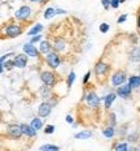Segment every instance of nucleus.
<instances>
[{
  "instance_id": "obj_1",
  "label": "nucleus",
  "mask_w": 140,
  "mask_h": 151,
  "mask_svg": "<svg viewBox=\"0 0 140 151\" xmlns=\"http://www.w3.org/2000/svg\"><path fill=\"white\" fill-rule=\"evenodd\" d=\"M46 60H47V62H48V65H49V67H51V68H53V69L58 68L60 62H61L60 57L57 56L56 54H53V52H49V54H47Z\"/></svg>"
},
{
  "instance_id": "obj_2",
  "label": "nucleus",
  "mask_w": 140,
  "mask_h": 151,
  "mask_svg": "<svg viewBox=\"0 0 140 151\" xmlns=\"http://www.w3.org/2000/svg\"><path fill=\"white\" fill-rule=\"evenodd\" d=\"M124 82H126V74H124V72L118 70V72L114 73L113 77H111V83H113L114 86H121V85H123Z\"/></svg>"
},
{
  "instance_id": "obj_3",
  "label": "nucleus",
  "mask_w": 140,
  "mask_h": 151,
  "mask_svg": "<svg viewBox=\"0 0 140 151\" xmlns=\"http://www.w3.org/2000/svg\"><path fill=\"white\" fill-rule=\"evenodd\" d=\"M31 14V9L30 7H27V5H23V7H21L20 9L16 12V18H18V20H26V18H29Z\"/></svg>"
},
{
  "instance_id": "obj_4",
  "label": "nucleus",
  "mask_w": 140,
  "mask_h": 151,
  "mask_svg": "<svg viewBox=\"0 0 140 151\" xmlns=\"http://www.w3.org/2000/svg\"><path fill=\"white\" fill-rule=\"evenodd\" d=\"M8 134L12 138H14V139L16 138H20L23 134L22 129H21V125H9L8 126Z\"/></svg>"
},
{
  "instance_id": "obj_5",
  "label": "nucleus",
  "mask_w": 140,
  "mask_h": 151,
  "mask_svg": "<svg viewBox=\"0 0 140 151\" xmlns=\"http://www.w3.org/2000/svg\"><path fill=\"white\" fill-rule=\"evenodd\" d=\"M21 33H22V30H21V27L18 25H9L5 27V34L8 36H10V38H14V36L20 35Z\"/></svg>"
},
{
  "instance_id": "obj_6",
  "label": "nucleus",
  "mask_w": 140,
  "mask_h": 151,
  "mask_svg": "<svg viewBox=\"0 0 140 151\" xmlns=\"http://www.w3.org/2000/svg\"><path fill=\"white\" fill-rule=\"evenodd\" d=\"M86 102H87V104L90 107H97L99 103H100V99L96 95V93L91 91V93H88L87 95H86Z\"/></svg>"
},
{
  "instance_id": "obj_7",
  "label": "nucleus",
  "mask_w": 140,
  "mask_h": 151,
  "mask_svg": "<svg viewBox=\"0 0 140 151\" xmlns=\"http://www.w3.org/2000/svg\"><path fill=\"white\" fill-rule=\"evenodd\" d=\"M40 78H41V81H43V83L44 85H48V86H52L54 83V76H53V73L52 72H43L40 74Z\"/></svg>"
},
{
  "instance_id": "obj_8",
  "label": "nucleus",
  "mask_w": 140,
  "mask_h": 151,
  "mask_svg": "<svg viewBox=\"0 0 140 151\" xmlns=\"http://www.w3.org/2000/svg\"><path fill=\"white\" fill-rule=\"evenodd\" d=\"M51 104H48V103H41L40 106H39V108H38V115L40 117H47V116H49L51 115Z\"/></svg>"
},
{
  "instance_id": "obj_9",
  "label": "nucleus",
  "mask_w": 140,
  "mask_h": 151,
  "mask_svg": "<svg viewBox=\"0 0 140 151\" xmlns=\"http://www.w3.org/2000/svg\"><path fill=\"white\" fill-rule=\"evenodd\" d=\"M130 94H131V87H130V85L127 83V85H121L119 86V89H117V95H119L121 98H128Z\"/></svg>"
},
{
  "instance_id": "obj_10",
  "label": "nucleus",
  "mask_w": 140,
  "mask_h": 151,
  "mask_svg": "<svg viewBox=\"0 0 140 151\" xmlns=\"http://www.w3.org/2000/svg\"><path fill=\"white\" fill-rule=\"evenodd\" d=\"M23 52H25L27 56H30V57H36L39 55L38 49L33 46V43H26L25 46H23Z\"/></svg>"
},
{
  "instance_id": "obj_11",
  "label": "nucleus",
  "mask_w": 140,
  "mask_h": 151,
  "mask_svg": "<svg viewBox=\"0 0 140 151\" xmlns=\"http://www.w3.org/2000/svg\"><path fill=\"white\" fill-rule=\"evenodd\" d=\"M21 129H22V133L25 135H27V137H34V135L36 134V129H34L33 126L27 124H21Z\"/></svg>"
},
{
  "instance_id": "obj_12",
  "label": "nucleus",
  "mask_w": 140,
  "mask_h": 151,
  "mask_svg": "<svg viewBox=\"0 0 140 151\" xmlns=\"http://www.w3.org/2000/svg\"><path fill=\"white\" fill-rule=\"evenodd\" d=\"M14 62L17 68H25L26 64H27V57L25 55H17L14 57Z\"/></svg>"
},
{
  "instance_id": "obj_13",
  "label": "nucleus",
  "mask_w": 140,
  "mask_h": 151,
  "mask_svg": "<svg viewBox=\"0 0 140 151\" xmlns=\"http://www.w3.org/2000/svg\"><path fill=\"white\" fill-rule=\"evenodd\" d=\"M109 70V67L106 64H104V62H97L96 64V67H95V72H96V74L97 76H103V74H105L106 72Z\"/></svg>"
},
{
  "instance_id": "obj_14",
  "label": "nucleus",
  "mask_w": 140,
  "mask_h": 151,
  "mask_svg": "<svg viewBox=\"0 0 140 151\" xmlns=\"http://www.w3.org/2000/svg\"><path fill=\"white\" fill-rule=\"evenodd\" d=\"M91 137H92V132H90V130H82L74 135L75 139H88Z\"/></svg>"
},
{
  "instance_id": "obj_15",
  "label": "nucleus",
  "mask_w": 140,
  "mask_h": 151,
  "mask_svg": "<svg viewBox=\"0 0 140 151\" xmlns=\"http://www.w3.org/2000/svg\"><path fill=\"white\" fill-rule=\"evenodd\" d=\"M128 85L131 89H135V87H139L140 86V77L137 76H132V77L128 78Z\"/></svg>"
},
{
  "instance_id": "obj_16",
  "label": "nucleus",
  "mask_w": 140,
  "mask_h": 151,
  "mask_svg": "<svg viewBox=\"0 0 140 151\" xmlns=\"http://www.w3.org/2000/svg\"><path fill=\"white\" fill-rule=\"evenodd\" d=\"M114 99H116V94L114 93H110L105 96V99H104V102H105V108H110V106L113 104Z\"/></svg>"
},
{
  "instance_id": "obj_17",
  "label": "nucleus",
  "mask_w": 140,
  "mask_h": 151,
  "mask_svg": "<svg viewBox=\"0 0 140 151\" xmlns=\"http://www.w3.org/2000/svg\"><path fill=\"white\" fill-rule=\"evenodd\" d=\"M31 126H33L34 129H36V130L41 129V126H43V120L39 119V117L33 119V120H31Z\"/></svg>"
},
{
  "instance_id": "obj_18",
  "label": "nucleus",
  "mask_w": 140,
  "mask_h": 151,
  "mask_svg": "<svg viewBox=\"0 0 140 151\" xmlns=\"http://www.w3.org/2000/svg\"><path fill=\"white\" fill-rule=\"evenodd\" d=\"M49 49H51V44L48 40H43L40 43V52L41 54H49Z\"/></svg>"
},
{
  "instance_id": "obj_19",
  "label": "nucleus",
  "mask_w": 140,
  "mask_h": 151,
  "mask_svg": "<svg viewBox=\"0 0 140 151\" xmlns=\"http://www.w3.org/2000/svg\"><path fill=\"white\" fill-rule=\"evenodd\" d=\"M41 30H43V26H41L40 23H38V25H35L33 29H30L27 34L29 35H36V34H39Z\"/></svg>"
},
{
  "instance_id": "obj_20",
  "label": "nucleus",
  "mask_w": 140,
  "mask_h": 151,
  "mask_svg": "<svg viewBox=\"0 0 140 151\" xmlns=\"http://www.w3.org/2000/svg\"><path fill=\"white\" fill-rule=\"evenodd\" d=\"M16 67V62H14V60L13 61H7V62H1V73L4 72V69L7 68V69H13V68Z\"/></svg>"
},
{
  "instance_id": "obj_21",
  "label": "nucleus",
  "mask_w": 140,
  "mask_h": 151,
  "mask_svg": "<svg viewBox=\"0 0 140 151\" xmlns=\"http://www.w3.org/2000/svg\"><path fill=\"white\" fill-rule=\"evenodd\" d=\"M54 14H56V10H54L53 8H47L46 12H44V18H46V20H49V18H52Z\"/></svg>"
},
{
  "instance_id": "obj_22",
  "label": "nucleus",
  "mask_w": 140,
  "mask_h": 151,
  "mask_svg": "<svg viewBox=\"0 0 140 151\" xmlns=\"http://www.w3.org/2000/svg\"><path fill=\"white\" fill-rule=\"evenodd\" d=\"M41 151H58V147L54 145H43L40 147Z\"/></svg>"
},
{
  "instance_id": "obj_23",
  "label": "nucleus",
  "mask_w": 140,
  "mask_h": 151,
  "mask_svg": "<svg viewBox=\"0 0 140 151\" xmlns=\"http://www.w3.org/2000/svg\"><path fill=\"white\" fill-rule=\"evenodd\" d=\"M103 134L105 135L106 138H111L114 135V129H113V126H109V128H106V129H104L103 130Z\"/></svg>"
},
{
  "instance_id": "obj_24",
  "label": "nucleus",
  "mask_w": 140,
  "mask_h": 151,
  "mask_svg": "<svg viewBox=\"0 0 140 151\" xmlns=\"http://www.w3.org/2000/svg\"><path fill=\"white\" fill-rule=\"evenodd\" d=\"M54 48H56L57 51H64L65 49V43L61 40V39H56V42H54Z\"/></svg>"
},
{
  "instance_id": "obj_25",
  "label": "nucleus",
  "mask_w": 140,
  "mask_h": 151,
  "mask_svg": "<svg viewBox=\"0 0 140 151\" xmlns=\"http://www.w3.org/2000/svg\"><path fill=\"white\" fill-rule=\"evenodd\" d=\"M131 57H132V60L134 61H137V60L140 59V48H134V51L131 52Z\"/></svg>"
},
{
  "instance_id": "obj_26",
  "label": "nucleus",
  "mask_w": 140,
  "mask_h": 151,
  "mask_svg": "<svg viewBox=\"0 0 140 151\" xmlns=\"http://www.w3.org/2000/svg\"><path fill=\"white\" fill-rule=\"evenodd\" d=\"M100 31L101 33H108L109 31V29H110V26L108 25V23H105V22H103V23H100Z\"/></svg>"
},
{
  "instance_id": "obj_27",
  "label": "nucleus",
  "mask_w": 140,
  "mask_h": 151,
  "mask_svg": "<svg viewBox=\"0 0 140 151\" xmlns=\"http://www.w3.org/2000/svg\"><path fill=\"white\" fill-rule=\"evenodd\" d=\"M128 148L127 143H119V145L116 146V151H126Z\"/></svg>"
},
{
  "instance_id": "obj_28",
  "label": "nucleus",
  "mask_w": 140,
  "mask_h": 151,
  "mask_svg": "<svg viewBox=\"0 0 140 151\" xmlns=\"http://www.w3.org/2000/svg\"><path fill=\"white\" fill-rule=\"evenodd\" d=\"M74 80H75V73H74V72H70V74H69V80H67V86H69V87L73 85Z\"/></svg>"
},
{
  "instance_id": "obj_29",
  "label": "nucleus",
  "mask_w": 140,
  "mask_h": 151,
  "mask_svg": "<svg viewBox=\"0 0 140 151\" xmlns=\"http://www.w3.org/2000/svg\"><path fill=\"white\" fill-rule=\"evenodd\" d=\"M53 130H54V126H53V125H47V126H46V130H44V133H46V134H52V133H53Z\"/></svg>"
},
{
  "instance_id": "obj_30",
  "label": "nucleus",
  "mask_w": 140,
  "mask_h": 151,
  "mask_svg": "<svg viewBox=\"0 0 140 151\" xmlns=\"http://www.w3.org/2000/svg\"><path fill=\"white\" fill-rule=\"evenodd\" d=\"M48 87H49L48 85H44L43 87H41V90H40V91H41V94H43L44 96H47V95L49 94V89H48Z\"/></svg>"
},
{
  "instance_id": "obj_31",
  "label": "nucleus",
  "mask_w": 140,
  "mask_h": 151,
  "mask_svg": "<svg viewBox=\"0 0 140 151\" xmlns=\"http://www.w3.org/2000/svg\"><path fill=\"white\" fill-rule=\"evenodd\" d=\"M41 39V35H39V34H36L35 36H34V38H31V40H30V43H36V42H39Z\"/></svg>"
},
{
  "instance_id": "obj_32",
  "label": "nucleus",
  "mask_w": 140,
  "mask_h": 151,
  "mask_svg": "<svg viewBox=\"0 0 140 151\" xmlns=\"http://www.w3.org/2000/svg\"><path fill=\"white\" fill-rule=\"evenodd\" d=\"M101 3H103L104 8H105V9H108L109 5H110V3H111V0H101Z\"/></svg>"
},
{
  "instance_id": "obj_33",
  "label": "nucleus",
  "mask_w": 140,
  "mask_h": 151,
  "mask_svg": "<svg viewBox=\"0 0 140 151\" xmlns=\"http://www.w3.org/2000/svg\"><path fill=\"white\" fill-rule=\"evenodd\" d=\"M119 3H121V1H119V0H111L110 5H111V7H113V8H118Z\"/></svg>"
},
{
  "instance_id": "obj_34",
  "label": "nucleus",
  "mask_w": 140,
  "mask_h": 151,
  "mask_svg": "<svg viewBox=\"0 0 140 151\" xmlns=\"http://www.w3.org/2000/svg\"><path fill=\"white\" fill-rule=\"evenodd\" d=\"M12 55H13L12 52H10V54H8V55H3V56H1V59H0V61H1V62H5V60H7L9 56H12Z\"/></svg>"
},
{
  "instance_id": "obj_35",
  "label": "nucleus",
  "mask_w": 140,
  "mask_h": 151,
  "mask_svg": "<svg viewBox=\"0 0 140 151\" xmlns=\"http://www.w3.org/2000/svg\"><path fill=\"white\" fill-rule=\"evenodd\" d=\"M126 14H122V17H119L118 18V20H117V22H118V23H122V22H124V21H126Z\"/></svg>"
},
{
  "instance_id": "obj_36",
  "label": "nucleus",
  "mask_w": 140,
  "mask_h": 151,
  "mask_svg": "<svg viewBox=\"0 0 140 151\" xmlns=\"http://www.w3.org/2000/svg\"><path fill=\"white\" fill-rule=\"evenodd\" d=\"M90 76H91V72H87V73H86L84 78H83V83H87V82H88V78H90Z\"/></svg>"
},
{
  "instance_id": "obj_37",
  "label": "nucleus",
  "mask_w": 140,
  "mask_h": 151,
  "mask_svg": "<svg viewBox=\"0 0 140 151\" xmlns=\"http://www.w3.org/2000/svg\"><path fill=\"white\" fill-rule=\"evenodd\" d=\"M66 122L67 124H73V117L70 116V115H67L66 116Z\"/></svg>"
},
{
  "instance_id": "obj_38",
  "label": "nucleus",
  "mask_w": 140,
  "mask_h": 151,
  "mask_svg": "<svg viewBox=\"0 0 140 151\" xmlns=\"http://www.w3.org/2000/svg\"><path fill=\"white\" fill-rule=\"evenodd\" d=\"M56 13H57V14H65V13H66V10H64V9H58V8H57V9H56Z\"/></svg>"
},
{
  "instance_id": "obj_39",
  "label": "nucleus",
  "mask_w": 140,
  "mask_h": 151,
  "mask_svg": "<svg viewBox=\"0 0 140 151\" xmlns=\"http://www.w3.org/2000/svg\"><path fill=\"white\" fill-rule=\"evenodd\" d=\"M137 27L140 29V14H139V17H137Z\"/></svg>"
},
{
  "instance_id": "obj_40",
  "label": "nucleus",
  "mask_w": 140,
  "mask_h": 151,
  "mask_svg": "<svg viewBox=\"0 0 140 151\" xmlns=\"http://www.w3.org/2000/svg\"><path fill=\"white\" fill-rule=\"evenodd\" d=\"M30 1H36V3H41V1H44V0H30Z\"/></svg>"
},
{
  "instance_id": "obj_41",
  "label": "nucleus",
  "mask_w": 140,
  "mask_h": 151,
  "mask_svg": "<svg viewBox=\"0 0 140 151\" xmlns=\"http://www.w3.org/2000/svg\"><path fill=\"white\" fill-rule=\"evenodd\" d=\"M119 1H121V3H123V1H124V0H119Z\"/></svg>"
}]
</instances>
